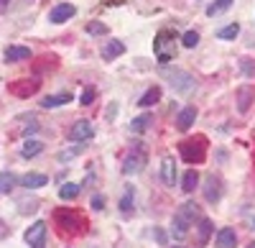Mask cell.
I'll use <instances>...</instances> for the list:
<instances>
[{
  "mask_svg": "<svg viewBox=\"0 0 255 248\" xmlns=\"http://www.w3.org/2000/svg\"><path fill=\"white\" fill-rule=\"evenodd\" d=\"M123 54H125V44H123V41H110V44L102 46V59H108V61H113V59H118Z\"/></svg>",
  "mask_w": 255,
  "mask_h": 248,
  "instance_id": "cell-16",
  "label": "cell"
},
{
  "mask_svg": "<svg viewBox=\"0 0 255 248\" xmlns=\"http://www.w3.org/2000/svg\"><path fill=\"white\" fill-rule=\"evenodd\" d=\"M84 31H87L90 36H105V33H108V26L100 23V20H92V23H87V28H84Z\"/></svg>",
  "mask_w": 255,
  "mask_h": 248,
  "instance_id": "cell-30",
  "label": "cell"
},
{
  "mask_svg": "<svg viewBox=\"0 0 255 248\" xmlns=\"http://www.w3.org/2000/svg\"><path fill=\"white\" fill-rule=\"evenodd\" d=\"M204 197H207V202H220V197H222V179H220V177H215V174L207 177Z\"/></svg>",
  "mask_w": 255,
  "mask_h": 248,
  "instance_id": "cell-9",
  "label": "cell"
},
{
  "mask_svg": "<svg viewBox=\"0 0 255 248\" xmlns=\"http://www.w3.org/2000/svg\"><path fill=\"white\" fill-rule=\"evenodd\" d=\"M197 187H199V174H197L194 169H189V172L184 174V179H181V190L191 195V192H194Z\"/></svg>",
  "mask_w": 255,
  "mask_h": 248,
  "instance_id": "cell-23",
  "label": "cell"
},
{
  "mask_svg": "<svg viewBox=\"0 0 255 248\" xmlns=\"http://www.w3.org/2000/svg\"><path fill=\"white\" fill-rule=\"evenodd\" d=\"M20 184H23L26 190H41L44 184H49V177L46 174H38V172H28L20 177Z\"/></svg>",
  "mask_w": 255,
  "mask_h": 248,
  "instance_id": "cell-14",
  "label": "cell"
},
{
  "mask_svg": "<svg viewBox=\"0 0 255 248\" xmlns=\"http://www.w3.org/2000/svg\"><path fill=\"white\" fill-rule=\"evenodd\" d=\"M74 13H77V8L72 3H59L49 10V20L51 23H67V20H72Z\"/></svg>",
  "mask_w": 255,
  "mask_h": 248,
  "instance_id": "cell-8",
  "label": "cell"
},
{
  "mask_svg": "<svg viewBox=\"0 0 255 248\" xmlns=\"http://www.w3.org/2000/svg\"><path fill=\"white\" fill-rule=\"evenodd\" d=\"M36 131H38V123H36V120H31V126H26V128H23V133H26V136H31V133H36Z\"/></svg>",
  "mask_w": 255,
  "mask_h": 248,
  "instance_id": "cell-34",
  "label": "cell"
},
{
  "mask_svg": "<svg viewBox=\"0 0 255 248\" xmlns=\"http://www.w3.org/2000/svg\"><path fill=\"white\" fill-rule=\"evenodd\" d=\"M151 123H153V115H151V113H143V115H138V118L130 123V131H133V133H145L148 128H151Z\"/></svg>",
  "mask_w": 255,
  "mask_h": 248,
  "instance_id": "cell-21",
  "label": "cell"
},
{
  "mask_svg": "<svg viewBox=\"0 0 255 248\" xmlns=\"http://www.w3.org/2000/svg\"><path fill=\"white\" fill-rule=\"evenodd\" d=\"M18 184V177L13 172H0V195H10Z\"/></svg>",
  "mask_w": 255,
  "mask_h": 248,
  "instance_id": "cell-19",
  "label": "cell"
},
{
  "mask_svg": "<svg viewBox=\"0 0 255 248\" xmlns=\"http://www.w3.org/2000/svg\"><path fill=\"white\" fill-rule=\"evenodd\" d=\"M67 102H72V95H69V92H59V95H49V97H44V100H41V105L51 110V108L67 105Z\"/></svg>",
  "mask_w": 255,
  "mask_h": 248,
  "instance_id": "cell-17",
  "label": "cell"
},
{
  "mask_svg": "<svg viewBox=\"0 0 255 248\" xmlns=\"http://www.w3.org/2000/svg\"><path fill=\"white\" fill-rule=\"evenodd\" d=\"M176 33L174 31H161L158 36H156V41H153V54H156V59L161 61V64H168L174 56H176Z\"/></svg>",
  "mask_w": 255,
  "mask_h": 248,
  "instance_id": "cell-3",
  "label": "cell"
},
{
  "mask_svg": "<svg viewBox=\"0 0 255 248\" xmlns=\"http://www.w3.org/2000/svg\"><path fill=\"white\" fill-rule=\"evenodd\" d=\"M248 248H255V241H253V243H250V246H248Z\"/></svg>",
  "mask_w": 255,
  "mask_h": 248,
  "instance_id": "cell-38",
  "label": "cell"
},
{
  "mask_svg": "<svg viewBox=\"0 0 255 248\" xmlns=\"http://www.w3.org/2000/svg\"><path fill=\"white\" fill-rule=\"evenodd\" d=\"M153 236H156V241H158V243H161V246H163V243H166V236H163V231H156V233H153Z\"/></svg>",
  "mask_w": 255,
  "mask_h": 248,
  "instance_id": "cell-36",
  "label": "cell"
},
{
  "mask_svg": "<svg viewBox=\"0 0 255 248\" xmlns=\"http://www.w3.org/2000/svg\"><path fill=\"white\" fill-rule=\"evenodd\" d=\"M238 246V233L232 228H222L217 233V248H235Z\"/></svg>",
  "mask_w": 255,
  "mask_h": 248,
  "instance_id": "cell-15",
  "label": "cell"
},
{
  "mask_svg": "<svg viewBox=\"0 0 255 248\" xmlns=\"http://www.w3.org/2000/svg\"><path fill=\"white\" fill-rule=\"evenodd\" d=\"M26 59H31L28 46H8L5 49V61H26Z\"/></svg>",
  "mask_w": 255,
  "mask_h": 248,
  "instance_id": "cell-18",
  "label": "cell"
},
{
  "mask_svg": "<svg viewBox=\"0 0 255 248\" xmlns=\"http://www.w3.org/2000/svg\"><path fill=\"white\" fill-rule=\"evenodd\" d=\"M8 233H10V228H8V225H5L3 220H0V241H3V238H8Z\"/></svg>",
  "mask_w": 255,
  "mask_h": 248,
  "instance_id": "cell-35",
  "label": "cell"
},
{
  "mask_svg": "<svg viewBox=\"0 0 255 248\" xmlns=\"http://www.w3.org/2000/svg\"><path fill=\"white\" fill-rule=\"evenodd\" d=\"M253 225H255V223H253Z\"/></svg>",
  "mask_w": 255,
  "mask_h": 248,
  "instance_id": "cell-39",
  "label": "cell"
},
{
  "mask_svg": "<svg viewBox=\"0 0 255 248\" xmlns=\"http://www.w3.org/2000/svg\"><path fill=\"white\" fill-rule=\"evenodd\" d=\"M174 248H176V246H174Z\"/></svg>",
  "mask_w": 255,
  "mask_h": 248,
  "instance_id": "cell-40",
  "label": "cell"
},
{
  "mask_svg": "<svg viewBox=\"0 0 255 248\" xmlns=\"http://www.w3.org/2000/svg\"><path fill=\"white\" fill-rule=\"evenodd\" d=\"M46 233H49L46 223L44 220H36L31 228L26 231V243L31 248H46Z\"/></svg>",
  "mask_w": 255,
  "mask_h": 248,
  "instance_id": "cell-7",
  "label": "cell"
},
{
  "mask_svg": "<svg viewBox=\"0 0 255 248\" xmlns=\"http://www.w3.org/2000/svg\"><path fill=\"white\" fill-rule=\"evenodd\" d=\"M92 208H95V210H102V208H105V197H102V195L92 197Z\"/></svg>",
  "mask_w": 255,
  "mask_h": 248,
  "instance_id": "cell-33",
  "label": "cell"
},
{
  "mask_svg": "<svg viewBox=\"0 0 255 248\" xmlns=\"http://www.w3.org/2000/svg\"><path fill=\"white\" fill-rule=\"evenodd\" d=\"M179 154L186 164H202L207 156V141L199 138H191V141H181L179 143Z\"/></svg>",
  "mask_w": 255,
  "mask_h": 248,
  "instance_id": "cell-4",
  "label": "cell"
},
{
  "mask_svg": "<svg viewBox=\"0 0 255 248\" xmlns=\"http://www.w3.org/2000/svg\"><path fill=\"white\" fill-rule=\"evenodd\" d=\"M92 133H95V128L90 120H77L69 131V138L72 141H87V138H92Z\"/></svg>",
  "mask_w": 255,
  "mask_h": 248,
  "instance_id": "cell-10",
  "label": "cell"
},
{
  "mask_svg": "<svg viewBox=\"0 0 255 248\" xmlns=\"http://www.w3.org/2000/svg\"><path fill=\"white\" fill-rule=\"evenodd\" d=\"M194 120H197V108H194V105H186V108L176 115V128H179V131H189L191 126H194Z\"/></svg>",
  "mask_w": 255,
  "mask_h": 248,
  "instance_id": "cell-13",
  "label": "cell"
},
{
  "mask_svg": "<svg viewBox=\"0 0 255 248\" xmlns=\"http://www.w3.org/2000/svg\"><path fill=\"white\" fill-rule=\"evenodd\" d=\"M38 87H41V82H36V79H20V82H15V85H10V92L18 95V97H28Z\"/></svg>",
  "mask_w": 255,
  "mask_h": 248,
  "instance_id": "cell-11",
  "label": "cell"
},
{
  "mask_svg": "<svg viewBox=\"0 0 255 248\" xmlns=\"http://www.w3.org/2000/svg\"><path fill=\"white\" fill-rule=\"evenodd\" d=\"M5 3H8V0H0V5H5Z\"/></svg>",
  "mask_w": 255,
  "mask_h": 248,
  "instance_id": "cell-37",
  "label": "cell"
},
{
  "mask_svg": "<svg viewBox=\"0 0 255 248\" xmlns=\"http://www.w3.org/2000/svg\"><path fill=\"white\" fill-rule=\"evenodd\" d=\"M145 161H148L145 146H143V143H138V146H133V151L128 154L125 159H123V174H125V177H130V174H138V172H143Z\"/></svg>",
  "mask_w": 255,
  "mask_h": 248,
  "instance_id": "cell-6",
  "label": "cell"
},
{
  "mask_svg": "<svg viewBox=\"0 0 255 248\" xmlns=\"http://www.w3.org/2000/svg\"><path fill=\"white\" fill-rule=\"evenodd\" d=\"M158 100H161V87H151V90H145V92L140 95L138 105H140V108H151V105H156Z\"/></svg>",
  "mask_w": 255,
  "mask_h": 248,
  "instance_id": "cell-20",
  "label": "cell"
},
{
  "mask_svg": "<svg viewBox=\"0 0 255 248\" xmlns=\"http://www.w3.org/2000/svg\"><path fill=\"white\" fill-rule=\"evenodd\" d=\"M212 231H215L212 220H209V218H202V223H199V233H197V243H199V246H207V241H209Z\"/></svg>",
  "mask_w": 255,
  "mask_h": 248,
  "instance_id": "cell-22",
  "label": "cell"
},
{
  "mask_svg": "<svg viewBox=\"0 0 255 248\" xmlns=\"http://www.w3.org/2000/svg\"><path fill=\"white\" fill-rule=\"evenodd\" d=\"M161 179H163L166 187H174V184H176V164H174L171 156H166L161 161Z\"/></svg>",
  "mask_w": 255,
  "mask_h": 248,
  "instance_id": "cell-12",
  "label": "cell"
},
{
  "mask_svg": "<svg viewBox=\"0 0 255 248\" xmlns=\"http://www.w3.org/2000/svg\"><path fill=\"white\" fill-rule=\"evenodd\" d=\"M238 33H240V26H238V23H230V26H225V28L217 31V38L227 41V38H235Z\"/></svg>",
  "mask_w": 255,
  "mask_h": 248,
  "instance_id": "cell-29",
  "label": "cell"
},
{
  "mask_svg": "<svg viewBox=\"0 0 255 248\" xmlns=\"http://www.w3.org/2000/svg\"><path fill=\"white\" fill-rule=\"evenodd\" d=\"M230 5H232V0H215L212 5H207V15H209V18H215V15L230 10Z\"/></svg>",
  "mask_w": 255,
  "mask_h": 248,
  "instance_id": "cell-28",
  "label": "cell"
},
{
  "mask_svg": "<svg viewBox=\"0 0 255 248\" xmlns=\"http://www.w3.org/2000/svg\"><path fill=\"white\" fill-rule=\"evenodd\" d=\"M56 223L64 233H72V236L84 233V225H87L77 210H56Z\"/></svg>",
  "mask_w": 255,
  "mask_h": 248,
  "instance_id": "cell-5",
  "label": "cell"
},
{
  "mask_svg": "<svg viewBox=\"0 0 255 248\" xmlns=\"http://www.w3.org/2000/svg\"><path fill=\"white\" fill-rule=\"evenodd\" d=\"M199 215H202V213H199V205H194V202H184L181 208L176 210V215H174L171 233H174L176 238H184V236L189 233V228L194 225V220H197Z\"/></svg>",
  "mask_w": 255,
  "mask_h": 248,
  "instance_id": "cell-1",
  "label": "cell"
},
{
  "mask_svg": "<svg viewBox=\"0 0 255 248\" xmlns=\"http://www.w3.org/2000/svg\"><path fill=\"white\" fill-rule=\"evenodd\" d=\"M133 200H135V192H133V187H128L125 195L120 197V213L123 215H130L133 213Z\"/></svg>",
  "mask_w": 255,
  "mask_h": 248,
  "instance_id": "cell-26",
  "label": "cell"
},
{
  "mask_svg": "<svg viewBox=\"0 0 255 248\" xmlns=\"http://www.w3.org/2000/svg\"><path fill=\"white\" fill-rule=\"evenodd\" d=\"M161 74L168 79V82H171V87L179 92V95H189V92H194L197 90V79L194 77H191L186 69H168V67H163L161 69Z\"/></svg>",
  "mask_w": 255,
  "mask_h": 248,
  "instance_id": "cell-2",
  "label": "cell"
},
{
  "mask_svg": "<svg viewBox=\"0 0 255 248\" xmlns=\"http://www.w3.org/2000/svg\"><path fill=\"white\" fill-rule=\"evenodd\" d=\"M41 151H44V143H41V141H26L23 149H20V156L31 159V156H38Z\"/></svg>",
  "mask_w": 255,
  "mask_h": 248,
  "instance_id": "cell-24",
  "label": "cell"
},
{
  "mask_svg": "<svg viewBox=\"0 0 255 248\" xmlns=\"http://www.w3.org/2000/svg\"><path fill=\"white\" fill-rule=\"evenodd\" d=\"M79 100H82V105H92V100H95V90H92V87H87V90L82 92V97H79Z\"/></svg>",
  "mask_w": 255,
  "mask_h": 248,
  "instance_id": "cell-32",
  "label": "cell"
},
{
  "mask_svg": "<svg viewBox=\"0 0 255 248\" xmlns=\"http://www.w3.org/2000/svg\"><path fill=\"white\" fill-rule=\"evenodd\" d=\"M255 97V87H240V92H238V100H240V113H248V108H250V100Z\"/></svg>",
  "mask_w": 255,
  "mask_h": 248,
  "instance_id": "cell-25",
  "label": "cell"
},
{
  "mask_svg": "<svg viewBox=\"0 0 255 248\" xmlns=\"http://www.w3.org/2000/svg\"><path fill=\"white\" fill-rule=\"evenodd\" d=\"M79 184L77 182H67V184H61V190H59V197L61 200H77V195H79Z\"/></svg>",
  "mask_w": 255,
  "mask_h": 248,
  "instance_id": "cell-27",
  "label": "cell"
},
{
  "mask_svg": "<svg viewBox=\"0 0 255 248\" xmlns=\"http://www.w3.org/2000/svg\"><path fill=\"white\" fill-rule=\"evenodd\" d=\"M181 44H184L186 49H194V46L199 44V33H197V31H186V33L181 36Z\"/></svg>",
  "mask_w": 255,
  "mask_h": 248,
  "instance_id": "cell-31",
  "label": "cell"
}]
</instances>
